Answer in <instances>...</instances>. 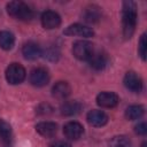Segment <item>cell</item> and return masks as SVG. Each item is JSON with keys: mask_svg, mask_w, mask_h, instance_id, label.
Wrapping results in <instances>:
<instances>
[{"mask_svg": "<svg viewBox=\"0 0 147 147\" xmlns=\"http://www.w3.org/2000/svg\"><path fill=\"white\" fill-rule=\"evenodd\" d=\"M137 5L133 1H124L122 10V24H123V34L126 39L131 38L134 33L137 26Z\"/></svg>", "mask_w": 147, "mask_h": 147, "instance_id": "1", "label": "cell"}, {"mask_svg": "<svg viewBox=\"0 0 147 147\" xmlns=\"http://www.w3.org/2000/svg\"><path fill=\"white\" fill-rule=\"evenodd\" d=\"M7 13L16 18V20H20V21H24V22H28V21H31L34 16V13L33 10L24 2L22 1H10L7 3Z\"/></svg>", "mask_w": 147, "mask_h": 147, "instance_id": "2", "label": "cell"}, {"mask_svg": "<svg viewBox=\"0 0 147 147\" xmlns=\"http://www.w3.org/2000/svg\"><path fill=\"white\" fill-rule=\"evenodd\" d=\"M94 48L92 42L87 40H77L72 45V54L80 61H87L93 54Z\"/></svg>", "mask_w": 147, "mask_h": 147, "instance_id": "3", "label": "cell"}, {"mask_svg": "<svg viewBox=\"0 0 147 147\" xmlns=\"http://www.w3.org/2000/svg\"><path fill=\"white\" fill-rule=\"evenodd\" d=\"M25 69L20 63H11L6 69V80L11 85H17L22 83L25 78Z\"/></svg>", "mask_w": 147, "mask_h": 147, "instance_id": "4", "label": "cell"}, {"mask_svg": "<svg viewBox=\"0 0 147 147\" xmlns=\"http://www.w3.org/2000/svg\"><path fill=\"white\" fill-rule=\"evenodd\" d=\"M29 79L33 86L42 87L49 82V74L45 68H34L33 70H31Z\"/></svg>", "mask_w": 147, "mask_h": 147, "instance_id": "5", "label": "cell"}, {"mask_svg": "<svg viewBox=\"0 0 147 147\" xmlns=\"http://www.w3.org/2000/svg\"><path fill=\"white\" fill-rule=\"evenodd\" d=\"M63 33L65 36H78V37H84V38H90L94 34V31L86 26V25H83L80 23H74L71 25H69L64 31Z\"/></svg>", "mask_w": 147, "mask_h": 147, "instance_id": "6", "label": "cell"}, {"mask_svg": "<svg viewBox=\"0 0 147 147\" xmlns=\"http://www.w3.org/2000/svg\"><path fill=\"white\" fill-rule=\"evenodd\" d=\"M119 98L114 92H101L96 95V103L102 108H114L118 105Z\"/></svg>", "mask_w": 147, "mask_h": 147, "instance_id": "7", "label": "cell"}, {"mask_svg": "<svg viewBox=\"0 0 147 147\" xmlns=\"http://www.w3.org/2000/svg\"><path fill=\"white\" fill-rule=\"evenodd\" d=\"M60 24H61V17L56 11L46 10L45 13H42V15H41V25L45 29H47V30L56 29V28L60 26Z\"/></svg>", "mask_w": 147, "mask_h": 147, "instance_id": "8", "label": "cell"}, {"mask_svg": "<svg viewBox=\"0 0 147 147\" xmlns=\"http://www.w3.org/2000/svg\"><path fill=\"white\" fill-rule=\"evenodd\" d=\"M123 83L125 87L132 92H140L142 90V80L139 75H137L134 71H129L125 74Z\"/></svg>", "mask_w": 147, "mask_h": 147, "instance_id": "9", "label": "cell"}, {"mask_svg": "<svg viewBox=\"0 0 147 147\" xmlns=\"http://www.w3.org/2000/svg\"><path fill=\"white\" fill-rule=\"evenodd\" d=\"M63 133L70 140H78L84 133V127L78 122H68L63 126Z\"/></svg>", "mask_w": 147, "mask_h": 147, "instance_id": "10", "label": "cell"}, {"mask_svg": "<svg viewBox=\"0 0 147 147\" xmlns=\"http://www.w3.org/2000/svg\"><path fill=\"white\" fill-rule=\"evenodd\" d=\"M87 61L90 67L93 68L94 70H103L108 64V56L103 52L94 51Z\"/></svg>", "mask_w": 147, "mask_h": 147, "instance_id": "11", "label": "cell"}, {"mask_svg": "<svg viewBox=\"0 0 147 147\" xmlns=\"http://www.w3.org/2000/svg\"><path fill=\"white\" fill-rule=\"evenodd\" d=\"M86 119H87V122H88L90 125L95 126V127H99V126H103V125L107 124L108 116L102 110L93 109V110H91V111L87 113Z\"/></svg>", "mask_w": 147, "mask_h": 147, "instance_id": "12", "label": "cell"}, {"mask_svg": "<svg viewBox=\"0 0 147 147\" xmlns=\"http://www.w3.org/2000/svg\"><path fill=\"white\" fill-rule=\"evenodd\" d=\"M22 54L26 60H37L41 55V49L38 44L33 41H29L23 45Z\"/></svg>", "mask_w": 147, "mask_h": 147, "instance_id": "13", "label": "cell"}, {"mask_svg": "<svg viewBox=\"0 0 147 147\" xmlns=\"http://www.w3.org/2000/svg\"><path fill=\"white\" fill-rule=\"evenodd\" d=\"M36 131L45 138H52L57 131V125L54 122H40L36 125Z\"/></svg>", "mask_w": 147, "mask_h": 147, "instance_id": "14", "label": "cell"}, {"mask_svg": "<svg viewBox=\"0 0 147 147\" xmlns=\"http://www.w3.org/2000/svg\"><path fill=\"white\" fill-rule=\"evenodd\" d=\"M83 18L87 23H96L101 20V8L95 5L87 6L83 11Z\"/></svg>", "mask_w": 147, "mask_h": 147, "instance_id": "15", "label": "cell"}, {"mask_svg": "<svg viewBox=\"0 0 147 147\" xmlns=\"http://www.w3.org/2000/svg\"><path fill=\"white\" fill-rule=\"evenodd\" d=\"M82 109H83V106L78 101H67L60 108L61 114L64 115V116H74V115H77V114L80 113Z\"/></svg>", "mask_w": 147, "mask_h": 147, "instance_id": "16", "label": "cell"}, {"mask_svg": "<svg viewBox=\"0 0 147 147\" xmlns=\"http://www.w3.org/2000/svg\"><path fill=\"white\" fill-rule=\"evenodd\" d=\"M71 92V87L67 82H57L52 88V94L53 96L57 99H64L67 98Z\"/></svg>", "mask_w": 147, "mask_h": 147, "instance_id": "17", "label": "cell"}, {"mask_svg": "<svg viewBox=\"0 0 147 147\" xmlns=\"http://www.w3.org/2000/svg\"><path fill=\"white\" fill-rule=\"evenodd\" d=\"M11 138H13V131L10 124L7 123L6 121L0 119V140L2 141L3 145L8 146L11 142Z\"/></svg>", "mask_w": 147, "mask_h": 147, "instance_id": "18", "label": "cell"}, {"mask_svg": "<svg viewBox=\"0 0 147 147\" xmlns=\"http://www.w3.org/2000/svg\"><path fill=\"white\" fill-rule=\"evenodd\" d=\"M145 113V109L142 106L140 105H132V106H129L125 110V117L130 121H136V119H139L142 117Z\"/></svg>", "mask_w": 147, "mask_h": 147, "instance_id": "19", "label": "cell"}, {"mask_svg": "<svg viewBox=\"0 0 147 147\" xmlns=\"http://www.w3.org/2000/svg\"><path fill=\"white\" fill-rule=\"evenodd\" d=\"M15 44V37L9 31H0V47L5 51L13 48Z\"/></svg>", "mask_w": 147, "mask_h": 147, "instance_id": "20", "label": "cell"}, {"mask_svg": "<svg viewBox=\"0 0 147 147\" xmlns=\"http://www.w3.org/2000/svg\"><path fill=\"white\" fill-rule=\"evenodd\" d=\"M110 147H131V142L124 136L114 137L110 141Z\"/></svg>", "mask_w": 147, "mask_h": 147, "instance_id": "21", "label": "cell"}, {"mask_svg": "<svg viewBox=\"0 0 147 147\" xmlns=\"http://www.w3.org/2000/svg\"><path fill=\"white\" fill-rule=\"evenodd\" d=\"M138 52L140 57L145 61L146 60V53H147V37L146 33H142L139 40V46H138Z\"/></svg>", "mask_w": 147, "mask_h": 147, "instance_id": "22", "label": "cell"}, {"mask_svg": "<svg viewBox=\"0 0 147 147\" xmlns=\"http://www.w3.org/2000/svg\"><path fill=\"white\" fill-rule=\"evenodd\" d=\"M44 54H45V57L51 60V61H56L59 59V56H60V53H59L57 48H54V47L47 48Z\"/></svg>", "mask_w": 147, "mask_h": 147, "instance_id": "23", "label": "cell"}, {"mask_svg": "<svg viewBox=\"0 0 147 147\" xmlns=\"http://www.w3.org/2000/svg\"><path fill=\"white\" fill-rule=\"evenodd\" d=\"M134 132L139 136H145L147 133V124L145 122H140L134 126Z\"/></svg>", "mask_w": 147, "mask_h": 147, "instance_id": "24", "label": "cell"}, {"mask_svg": "<svg viewBox=\"0 0 147 147\" xmlns=\"http://www.w3.org/2000/svg\"><path fill=\"white\" fill-rule=\"evenodd\" d=\"M52 107L48 105V103H41L38 108H37V113L40 114V115H48L52 113Z\"/></svg>", "mask_w": 147, "mask_h": 147, "instance_id": "25", "label": "cell"}, {"mask_svg": "<svg viewBox=\"0 0 147 147\" xmlns=\"http://www.w3.org/2000/svg\"><path fill=\"white\" fill-rule=\"evenodd\" d=\"M49 147H71V145L67 141H63V140H57V141H54L49 145Z\"/></svg>", "mask_w": 147, "mask_h": 147, "instance_id": "26", "label": "cell"}, {"mask_svg": "<svg viewBox=\"0 0 147 147\" xmlns=\"http://www.w3.org/2000/svg\"><path fill=\"white\" fill-rule=\"evenodd\" d=\"M141 147H147V142H146V141L142 142V144H141Z\"/></svg>", "mask_w": 147, "mask_h": 147, "instance_id": "27", "label": "cell"}]
</instances>
